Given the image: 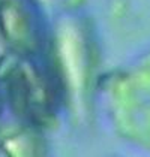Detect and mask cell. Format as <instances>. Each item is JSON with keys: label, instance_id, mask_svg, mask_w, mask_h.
<instances>
[{"label": "cell", "instance_id": "obj_3", "mask_svg": "<svg viewBox=\"0 0 150 157\" xmlns=\"http://www.w3.org/2000/svg\"><path fill=\"white\" fill-rule=\"evenodd\" d=\"M0 39L15 57H53V29L38 0H0Z\"/></svg>", "mask_w": 150, "mask_h": 157}, {"label": "cell", "instance_id": "obj_1", "mask_svg": "<svg viewBox=\"0 0 150 157\" xmlns=\"http://www.w3.org/2000/svg\"><path fill=\"white\" fill-rule=\"evenodd\" d=\"M99 88L117 133L150 147V61L105 76Z\"/></svg>", "mask_w": 150, "mask_h": 157}, {"label": "cell", "instance_id": "obj_2", "mask_svg": "<svg viewBox=\"0 0 150 157\" xmlns=\"http://www.w3.org/2000/svg\"><path fill=\"white\" fill-rule=\"evenodd\" d=\"M53 48L65 91L66 108L87 112L93 87V49L84 24L65 18L53 29Z\"/></svg>", "mask_w": 150, "mask_h": 157}]
</instances>
